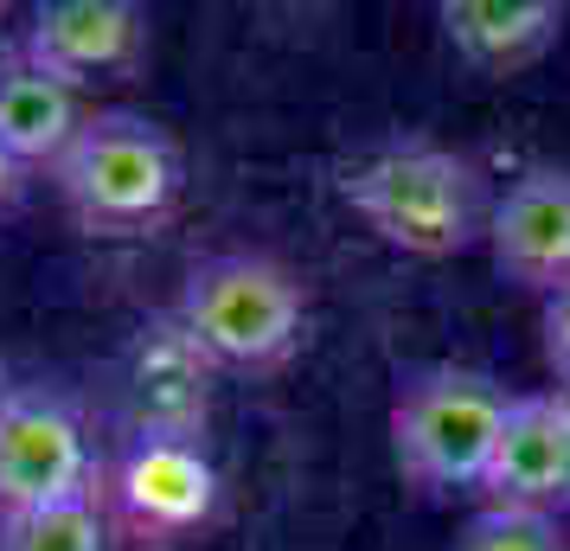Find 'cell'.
I'll use <instances>...</instances> for the list:
<instances>
[{"label": "cell", "instance_id": "cell-7", "mask_svg": "<svg viewBox=\"0 0 570 551\" xmlns=\"http://www.w3.org/2000/svg\"><path fill=\"white\" fill-rule=\"evenodd\" d=\"M13 52L78 90L129 78L148 52V13L135 0H46V7H32Z\"/></svg>", "mask_w": 570, "mask_h": 551}, {"label": "cell", "instance_id": "cell-9", "mask_svg": "<svg viewBox=\"0 0 570 551\" xmlns=\"http://www.w3.org/2000/svg\"><path fill=\"white\" fill-rule=\"evenodd\" d=\"M481 500L493 513H532V520H558L570 506V411L558 404V392L513 397Z\"/></svg>", "mask_w": 570, "mask_h": 551}, {"label": "cell", "instance_id": "cell-5", "mask_svg": "<svg viewBox=\"0 0 570 551\" xmlns=\"http://www.w3.org/2000/svg\"><path fill=\"white\" fill-rule=\"evenodd\" d=\"M104 481L90 423L58 385H20L0 411V520L90 500Z\"/></svg>", "mask_w": 570, "mask_h": 551}, {"label": "cell", "instance_id": "cell-10", "mask_svg": "<svg viewBox=\"0 0 570 551\" xmlns=\"http://www.w3.org/2000/svg\"><path fill=\"white\" fill-rule=\"evenodd\" d=\"M212 360L186 341L174 315L141 327L122 366V404H129V436H199L212 411Z\"/></svg>", "mask_w": 570, "mask_h": 551}, {"label": "cell", "instance_id": "cell-2", "mask_svg": "<svg viewBox=\"0 0 570 551\" xmlns=\"http://www.w3.org/2000/svg\"><path fill=\"white\" fill-rule=\"evenodd\" d=\"M52 186L71 225L90 237H148L174 218L186 193L180 141L135 116V109H90L78 141L52 167Z\"/></svg>", "mask_w": 570, "mask_h": 551}, {"label": "cell", "instance_id": "cell-16", "mask_svg": "<svg viewBox=\"0 0 570 551\" xmlns=\"http://www.w3.org/2000/svg\"><path fill=\"white\" fill-rule=\"evenodd\" d=\"M13 193H20V167L7 160V148H0V211L13 206Z\"/></svg>", "mask_w": 570, "mask_h": 551}, {"label": "cell", "instance_id": "cell-18", "mask_svg": "<svg viewBox=\"0 0 570 551\" xmlns=\"http://www.w3.org/2000/svg\"><path fill=\"white\" fill-rule=\"evenodd\" d=\"M7 65H13V46H7V39H0V78H7Z\"/></svg>", "mask_w": 570, "mask_h": 551}, {"label": "cell", "instance_id": "cell-17", "mask_svg": "<svg viewBox=\"0 0 570 551\" xmlns=\"http://www.w3.org/2000/svg\"><path fill=\"white\" fill-rule=\"evenodd\" d=\"M13 392H20V385H13V372H7V360H0V411L13 404Z\"/></svg>", "mask_w": 570, "mask_h": 551}, {"label": "cell", "instance_id": "cell-4", "mask_svg": "<svg viewBox=\"0 0 570 551\" xmlns=\"http://www.w3.org/2000/svg\"><path fill=\"white\" fill-rule=\"evenodd\" d=\"M513 397L488 372L436 366L411 378L391 404V455L430 494H481Z\"/></svg>", "mask_w": 570, "mask_h": 551}, {"label": "cell", "instance_id": "cell-14", "mask_svg": "<svg viewBox=\"0 0 570 551\" xmlns=\"http://www.w3.org/2000/svg\"><path fill=\"white\" fill-rule=\"evenodd\" d=\"M455 551H570L558 520H532V513H474Z\"/></svg>", "mask_w": 570, "mask_h": 551}, {"label": "cell", "instance_id": "cell-1", "mask_svg": "<svg viewBox=\"0 0 570 551\" xmlns=\"http://www.w3.org/2000/svg\"><path fill=\"white\" fill-rule=\"evenodd\" d=\"M340 199L404 257H455L488 237L493 199L481 167L442 141H379L340 167Z\"/></svg>", "mask_w": 570, "mask_h": 551}, {"label": "cell", "instance_id": "cell-12", "mask_svg": "<svg viewBox=\"0 0 570 551\" xmlns=\"http://www.w3.org/2000/svg\"><path fill=\"white\" fill-rule=\"evenodd\" d=\"M83 122H90V109H83L78 83L52 78L32 58L13 52L7 78H0V148H7V160L20 174L27 167H46L52 174L58 160H65V148L78 141Z\"/></svg>", "mask_w": 570, "mask_h": 551}, {"label": "cell", "instance_id": "cell-8", "mask_svg": "<svg viewBox=\"0 0 570 551\" xmlns=\"http://www.w3.org/2000/svg\"><path fill=\"white\" fill-rule=\"evenodd\" d=\"M493 269L532 295L570 289V167H525L488 218Z\"/></svg>", "mask_w": 570, "mask_h": 551}, {"label": "cell", "instance_id": "cell-3", "mask_svg": "<svg viewBox=\"0 0 570 551\" xmlns=\"http://www.w3.org/2000/svg\"><path fill=\"white\" fill-rule=\"evenodd\" d=\"M174 321L218 372H276L308 334V295L288 263L263 250H218L186 269Z\"/></svg>", "mask_w": 570, "mask_h": 551}, {"label": "cell", "instance_id": "cell-19", "mask_svg": "<svg viewBox=\"0 0 570 551\" xmlns=\"http://www.w3.org/2000/svg\"><path fill=\"white\" fill-rule=\"evenodd\" d=\"M558 404H564V411H570V385H558Z\"/></svg>", "mask_w": 570, "mask_h": 551}, {"label": "cell", "instance_id": "cell-6", "mask_svg": "<svg viewBox=\"0 0 570 551\" xmlns=\"http://www.w3.org/2000/svg\"><path fill=\"white\" fill-rule=\"evenodd\" d=\"M116 520L148 545H174L206 532L218 513V469L199 449V436H129L109 469Z\"/></svg>", "mask_w": 570, "mask_h": 551}, {"label": "cell", "instance_id": "cell-13", "mask_svg": "<svg viewBox=\"0 0 570 551\" xmlns=\"http://www.w3.org/2000/svg\"><path fill=\"white\" fill-rule=\"evenodd\" d=\"M0 551H109V513L104 500H65L39 513L0 520Z\"/></svg>", "mask_w": 570, "mask_h": 551}, {"label": "cell", "instance_id": "cell-15", "mask_svg": "<svg viewBox=\"0 0 570 551\" xmlns=\"http://www.w3.org/2000/svg\"><path fill=\"white\" fill-rule=\"evenodd\" d=\"M544 360H551V372L570 385V289L544 302Z\"/></svg>", "mask_w": 570, "mask_h": 551}, {"label": "cell", "instance_id": "cell-11", "mask_svg": "<svg viewBox=\"0 0 570 551\" xmlns=\"http://www.w3.org/2000/svg\"><path fill=\"white\" fill-rule=\"evenodd\" d=\"M436 20L455 58H468L488 78H507V71L539 65L558 46L564 7L558 0H442Z\"/></svg>", "mask_w": 570, "mask_h": 551}]
</instances>
